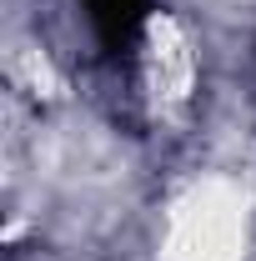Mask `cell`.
I'll list each match as a JSON object with an SVG mask.
<instances>
[{
  "label": "cell",
  "mask_w": 256,
  "mask_h": 261,
  "mask_svg": "<svg viewBox=\"0 0 256 261\" xmlns=\"http://www.w3.org/2000/svg\"><path fill=\"white\" fill-rule=\"evenodd\" d=\"M81 5H86V20L106 50H131L151 15V0H81Z\"/></svg>",
  "instance_id": "obj_1"
}]
</instances>
